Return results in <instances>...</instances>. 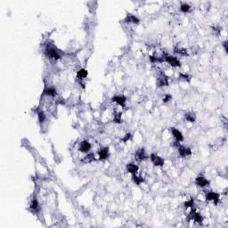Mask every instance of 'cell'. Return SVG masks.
<instances>
[{
    "label": "cell",
    "instance_id": "44dd1931",
    "mask_svg": "<svg viewBox=\"0 0 228 228\" xmlns=\"http://www.w3.org/2000/svg\"><path fill=\"white\" fill-rule=\"evenodd\" d=\"M77 76H78V79H84L87 77V71L85 69H79V71L77 73Z\"/></svg>",
    "mask_w": 228,
    "mask_h": 228
},
{
    "label": "cell",
    "instance_id": "7c38bea8",
    "mask_svg": "<svg viewBox=\"0 0 228 228\" xmlns=\"http://www.w3.org/2000/svg\"><path fill=\"white\" fill-rule=\"evenodd\" d=\"M43 94L46 95L51 96V97H55L57 95V91H56V89L55 88V87L49 86V87H46V88L44 89Z\"/></svg>",
    "mask_w": 228,
    "mask_h": 228
},
{
    "label": "cell",
    "instance_id": "f546056e",
    "mask_svg": "<svg viewBox=\"0 0 228 228\" xmlns=\"http://www.w3.org/2000/svg\"><path fill=\"white\" fill-rule=\"evenodd\" d=\"M223 46H224V48L225 52H227V42H226V41H224V42L223 43Z\"/></svg>",
    "mask_w": 228,
    "mask_h": 228
},
{
    "label": "cell",
    "instance_id": "6da1fadb",
    "mask_svg": "<svg viewBox=\"0 0 228 228\" xmlns=\"http://www.w3.org/2000/svg\"><path fill=\"white\" fill-rule=\"evenodd\" d=\"M45 54L50 59L58 60L62 57V54L60 50H58L55 46L48 44L45 48Z\"/></svg>",
    "mask_w": 228,
    "mask_h": 228
},
{
    "label": "cell",
    "instance_id": "4316f807",
    "mask_svg": "<svg viewBox=\"0 0 228 228\" xmlns=\"http://www.w3.org/2000/svg\"><path fill=\"white\" fill-rule=\"evenodd\" d=\"M114 121L116 122V123H120V122H121V113L115 114V116H114Z\"/></svg>",
    "mask_w": 228,
    "mask_h": 228
},
{
    "label": "cell",
    "instance_id": "5b68a950",
    "mask_svg": "<svg viewBox=\"0 0 228 228\" xmlns=\"http://www.w3.org/2000/svg\"><path fill=\"white\" fill-rule=\"evenodd\" d=\"M195 184H196L197 186H199V187H201V188H204V187L209 186L210 182H209L206 177H202V176H199V177H197L196 179H195Z\"/></svg>",
    "mask_w": 228,
    "mask_h": 228
},
{
    "label": "cell",
    "instance_id": "4fadbf2b",
    "mask_svg": "<svg viewBox=\"0 0 228 228\" xmlns=\"http://www.w3.org/2000/svg\"><path fill=\"white\" fill-rule=\"evenodd\" d=\"M135 157H136V159H137L138 161H145L146 158H147V155H146V153H145V149H144V148H141V149L137 150V152H136V153H135Z\"/></svg>",
    "mask_w": 228,
    "mask_h": 228
},
{
    "label": "cell",
    "instance_id": "ffe728a7",
    "mask_svg": "<svg viewBox=\"0 0 228 228\" xmlns=\"http://www.w3.org/2000/svg\"><path fill=\"white\" fill-rule=\"evenodd\" d=\"M185 119L188 121V122H194L195 119H196V117H195V114L194 112H188L185 115Z\"/></svg>",
    "mask_w": 228,
    "mask_h": 228
},
{
    "label": "cell",
    "instance_id": "cb8c5ba5",
    "mask_svg": "<svg viewBox=\"0 0 228 228\" xmlns=\"http://www.w3.org/2000/svg\"><path fill=\"white\" fill-rule=\"evenodd\" d=\"M95 160V155L93 153H90L88 154L86 157L84 158V160L82 161L83 162H86V163H88V162H91Z\"/></svg>",
    "mask_w": 228,
    "mask_h": 228
},
{
    "label": "cell",
    "instance_id": "7402d4cb",
    "mask_svg": "<svg viewBox=\"0 0 228 228\" xmlns=\"http://www.w3.org/2000/svg\"><path fill=\"white\" fill-rule=\"evenodd\" d=\"M37 113H38V118H39V122H40V123H44V122L46 121V116L45 112L43 111H39Z\"/></svg>",
    "mask_w": 228,
    "mask_h": 228
},
{
    "label": "cell",
    "instance_id": "30bf717a",
    "mask_svg": "<svg viewBox=\"0 0 228 228\" xmlns=\"http://www.w3.org/2000/svg\"><path fill=\"white\" fill-rule=\"evenodd\" d=\"M90 149H91V144L88 141L84 140V141H82L80 143V145H79V151L81 152L86 153V152H88L90 151Z\"/></svg>",
    "mask_w": 228,
    "mask_h": 228
},
{
    "label": "cell",
    "instance_id": "e0dca14e",
    "mask_svg": "<svg viewBox=\"0 0 228 228\" xmlns=\"http://www.w3.org/2000/svg\"><path fill=\"white\" fill-rule=\"evenodd\" d=\"M192 219H194L196 223H199V224H201L202 221H203L202 216L199 212H196L195 210L194 211V214H192Z\"/></svg>",
    "mask_w": 228,
    "mask_h": 228
},
{
    "label": "cell",
    "instance_id": "8992f818",
    "mask_svg": "<svg viewBox=\"0 0 228 228\" xmlns=\"http://www.w3.org/2000/svg\"><path fill=\"white\" fill-rule=\"evenodd\" d=\"M178 148V153L181 157H188V156H191L192 155V151L190 148L186 147V146H184V145H178L177 146Z\"/></svg>",
    "mask_w": 228,
    "mask_h": 228
},
{
    "label": "cell",
    "instance_id": "d4e9b609",
    "mask_svg": "<svg viewBox=\"0 0 228 228\" xmlns=\"http://www.w3.org/2000/svg\"><path fill=\"white\" fill-rule=\"evenodd\" d=\"M194 199H191V200H189L188 201H185V208H194Z\"/></svg>",
    "mask_w": 228,
    "mask_h": 228
},
{
    "label": "cell",
    "instance_id": "3957f363",
    "mask_svg": "<svg viewBox=\"0 0 228 228\" xmlns=\"http://www.w3.org/2000/svg\"><path fill=\"white\" fill-rule=\"evenodd\" d=\"M150 159H151L152 162L153 163V165H155L157 167H161L165 163V161L163 158H161V156H159L156 153H152L150 156Z\"/></svg>",
    "mask_w": 228,
    "mask_h": 228
},
{
    "label": "cell",
    "instance_id": "603a6c76",
    "mask_svg": "<svg viewBox=\"0 0 228 228\" xmlns=\"http://www.w3.org/2000/svg\"><path fill=\"white\" fill-rule=\"evenodd\" d=\"M190 10H191V6H189V5L186 4V3L182 4L181 6H180V11H181L182 13H188Z\"/></svg>",
    "mask_w": 228,
    "mask_h": 228
},
{
    "label": "cell",
    "instance_id": "277c9868",
    "mask_svg": "<svg viewBox=\"0 0 228 228\" xmlns=\"http://www.w3.org/2000/svg\"><path fill=\"white\" fill-rule=\"evenodd\" d=\"M205 198L207 201H214L216 204L219 201V194H217V192H212V191H209V192H207L206 194H205Z\"/></svg>",
    "mask_w": 228,
    "mask_h": 228
},
{
    "label": "cell",
    "instance_id": "52a82bcc",
    "mask_svg": "<svg viewBox=\"0 0 228 228\" xmlns=\"http://www.w3.org/2000/svg\"><path fill=\"white\" fill-rule=\"evenodd\" d=\"M112 101L114 102H116L117 104L120 105V106H122V107H125V103H126V102H127V98H126V96H124V95H115V96H113V97L112 98Z\"/></svg>",
    "mask_w": 228,
    "mask_h": 228
},
{
    "label": "cell",
    "instance_id": "83f0119b",
    "mask_svg": "<svg viewBox=\"0 0 228 228\" xmlns=\"http://www.w3.org/2000/svg\"><path fill=\"white\" fill-rule=\"evenodd\" d=\"M180 79H184V80H186V81H189L190 80V76L189 75H187V74H185V73H180Z\"/></svg>",
    "mask_w": 228,
    "mask_h": 228
},
{
    "label": "cell",
    "instance_id": "2e32d148",
    "mask_svg": "<svg viewBox=\"0 0 228 228\" xmlns=\"http://www.w3.org/2000/svg\"><path fill=\"white\" fill-rule=\"evenodd\" d=\"M139 168L137 165H135V163H129L127 165V170L128 173L132 174V175H135L138 171Z\"/></svg>",
    "mask_w": 228,
    "mask_h": 228
},
{
    "label": "cell",
    "instance_id": "5bb4252c",
    "mask_svg": "<svg viewBox=\"0 0 228 228\" xmlns=\"http://www.w3.org/2000/svg\"><path fill=\"white\" fill-rule=\"evenodd\" d=\"M29 208L31 210H33L34 212H39L40 210V206L39 204V201L37 200V198H34L31 202H30V205H29Z\"/></svg>",
    "mask_w": 228,
    "mask_h": 228
},
{
    "label": "cell",
    "instance_id": "7a4b0ae2",
    "mask_svg": "<svg viewBox=\"0 0 228 228\" xmlns=\"http://www.w3.org/2000/svg\"><path fill=\"white\" fill-rule=\"evenodd\" d=\"M163 59H164V62H168L169 65H171L172 67H180L181 66V63H180V61L175 56H171V55H165L162 56Z\"/></svg>",
    "mask_w": 228,
    "mask_h": 228
},
{
    "label": "cell",
    "instance_id": "ac0fdd59",
    "mask_svg": "<svg viewBox=\"0 0 228 228\" xmlns=\"http://www.w3.org/2000/svg\"><path fill=\"white\" fill-rule=\"evenodd\" d=\"M174 52L177 53V54L180 55H183V56H187L188 55V52L185 48H179V47H175L174 48Z\"/></svg>",
    "mask_w": 228,
    "mask_h": 228
},
{
    "label": "cell",
    "instance_id": "d6986e66",
    "mask_svg": "<svg viewBox=\"0 0 228 228\" xmlns=\"http://www.w3.org/2000/svg\"><path fill=\"white\" fill-rule=\"evenodd\" d=\"M132 178H133V181H134V183H135V185H141V184H143V183L145 182V179H144V177L136 176V174H135V175H133Z\"/></svg>",
    "mask_w": 228,
    "mask_h": 228
},
{
    "label": "cell",
    "instance_id": "9c48e42d",
    "mask_svg": "<svg viewBox=\"0 0 228 228\" xmlns=\"http://www.w3.org/2000/svg\"><path fill=\"white\" fill-rule=\"evenodd\" d=\"M157 86H160V87L168 86V77L165 74H163V73L161 74V76L159 77V79H158Z\"/></svg>",
    "mask_w": 228,
    "mask_h": 228
},
{
    "label": "cell",
    "instance_id": "ba28073f",
    "mask_svg": "<svg viewBox=\"0 0 228 228\" xmlns=\"http://www.w3.org/2000/svg\"><path fill=\"white\" fill-rule=\"evenodd\" d=\"M171 133L174 136V138L177 140V142H183L184 141V135L181 133V131H179L178 129L175 128H171Z\"/></svg>",
    "mask_w": 228,
    "mask_h": 228
},
{
    "label": "cell",
    "instance_id": "9a60e30c",
    "mask_svg": "<svg viewBox=\"0 0 228 228\" xmlns=\"http://www.w3.org/2000/svg\"><path fill=\"white\" fill-rule=\"evenodd\" d=\"M125 22H128V23H135V24H137V23H139V22H140V20L137 18V17L135 16V15H133V14H128L127 15V17H126V19H125Z\"/></svg>",
    "mask_w": 228,
    "mask_h": 228
},
{
    "label": "cell",
    "instance_id": "484cf974",
    "mask_svg": "<svg viewBox=\"0 0 228 228\" xmlns=\"http://www.w3.org/2000/svg\"><path fill=\"white\" fill-rule=\"evenodd\" d=\"M171 99H172V95H169V94H166V95H164V96L162 97L163 102H169Z\"/></svg>",
    "mask_w": 228,
    "mask_h": 228
},
{
    "label": "cell",
    "instance_id": "8fae6325",
    "mask_svg": "<svg viewBox=\"0 0 228 228\" xmlns=\"http://www.w3.org/2000/svg\"><path fill=\"white\" fill-rule=\"evenodd\" d=\"M98 156H99V160H101V161H103V160L108 159V157L110 156L109 148H108V147H105V148L101 149V150L98 152Z\"/></svg>",
    "mask_w": 228,
    "mask_h": 228
},
{
    "label": "cell",
    "instance_id": "f1b7e54d",
    "mask_svg": "<svg viewBox=\"0 0 228 228\" xmlns=\"http://www.w3.org/2000/svg\"><path fill=\"white\" fill-rule=\"evenodd\" d=\"M131 137H132V135L130 134V133H128L126 135H125V137L122 139V141H123L124 143H126V142H128V140H130L131 139Z\"/></svg>",
    "mask_w": 228,
    "mask_h": 228
}]
</instances>
